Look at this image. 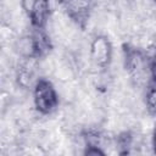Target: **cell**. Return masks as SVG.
<instances>
[{
	"label": "cell",
	"mask_w": 156,
	"mask_h": 156,
	"mask_svg": "<svg viewBox=\"0 0 156 156\" xmlns=\"http://www.w3.org/2000/svg\"><path fill=\"white\" fill-rule=\"evenodd\" d=\"M144 104L147 113L152 117H156V83L149 82L145 87Z\"/></svg>",
	"instance_id": "obj_7"
},
{
	"label": "cell",
	"mask_w": 156,
	"mask_h": 156,
	"mask_svg": "<svg viewBox=\"0 0 156 156\" xmlns=\"http://www.w3.org/2000/svg\"><path fill=\"white\" fill-rule=\"evenodd\" d=\"M149 74H150V82L156 83V52L149 57Z\"/></svg>",
	"instance_id": "obj_10"
},
{
	"label": "cell",
	"mask_w": 156,
	"mask_h": 156,
	"mask_svg": "<svg viewBox=\"0 0 156 156\" xmlns=\"http://www.w3.org/2000/svg\"><path fill=\"white\" fill-rule=\"evenodd\" d=\"M20 37L13 45L16 54L24 60H37L48 55L52 50V43L45 29H37Z\"/></svg>",
	"instance_id": "obj_1"
},
{
	"label": "cell",
	"mask_w": 156,
	"mask_h": 156,
	"mask_svg": "<svg viewBox=\"0 0 156 156\" xmlns=\"http://www.w3.org/2000/svg\"><path fill=\"white\" fill-rule=\"evenodd\" d=\"M155 1H156V0H155Z\"/></svg>",
	"instance_id": "obj_13"
},
{
	"label": "cell",
	"mask_w": 156,
	"mask_h": 156,
	"mask_svg": "<svg viewBox=\"0 0 156 156\" xmlns=\"http://www.w3.org/2000/svg\"><path fill=\"white\" fill-rule=\"evenodd\" d=\"M35 1H37V0H21V7H22V10L24 11L26 15H27V12L30 10L32 5H33Z\"/></svg>",
	"instance_id": "obj_11"
},
{
	"label": "cell",
	"mask_w": 156,
	"mask_h": 156,
	"mask_svg": "<svg viewBox=\"0 0 156 156\" xmlns=\"http://www.w3.org/2000/svg\"><path fill=\"white\" fill-rule=\"evenodd\" d=\"M65 12L79 28L84 29L91 16L93 5L90 0H65Z\"/></svg>",
	"instance_id": "obj_5"
},
{
	"label": "cell",
	"mask_w": 156,
	"mask_h": 156,
	"mask_svg": "<svg viewBox=\"0 0 156 156\" xmlns=\"http://www.w3.org/2000/svg\"><path fill=\"white\" fill-rule=\"evenodd\" d=\"M83 154L87 156H104L106 152L99 145H85Z\"/></svg>",
	"instance_id": "obj_9"
},
{
	"label": "cell",
	"mask_w": 156,
	"mask_h": 156,
	"mask_svg": "<svg viewBox=\"0 0 156 156\" xmlns=\"http://www.w3.org/2000/svg\"><path fill=\"white\" fill-rule=\"evenodd\" d=\"M33 89V104L40 115H50L58 106V94L54 84L46 78H38Z\"/></svg>",
	"instance_id": "obj_3"
},
{
	"label": "cell",
	"mask_w": 156,
	"mask_h": 156,
	"mask_svg": "<svg viewBox=\"0 0 156 156\" xmlns=\"http://www.w3.org/2000/svg\"><path fill=\"white\" fill-rule=\"evenodd\" d=\"M50 15H51L50 0H37L32 5L30 10L27 12V17L29 18L32 27L37 29H45Z\"/></svg>",
	"instance_id": "obj_6"
},
{
	"label": "cell",
	"mask_w": 156,
	"mask_h": 156,
	"mask_svg": "<svg viewBox=\"0 0 156 156\" xmlns=\"http://www.w3.org/2000/svg\"><path fill=\"white\" fill-rule=\"evenodd\" d=\"M113 57V46L108 37L98 34L90 43V60L99 68H108Z\"/></svg>",
	"instance_id": "obj_4"
},
{
	"label": "cell",
	"mask_w": 156,
	"mask_h": 156,
	"mask_svg": "<svg viewBox=\"0 0 156 156\" xmlns=\"http://www.w3.org/2000/svg\"><path fill=\"white\" fill-rule=\"evenodd\" d=\"M123 62L124 69L135 87H146L149 84V57L143 50L123 44Z\"/></svg>",
	"instance_id": "obj_2"
},
{
	"label": "cell",
	"mask_w": 156,
	"mask_h": 156,
	"mask_svg": "<svg viewBox=\"0 0 156 156\" xmlns=\"http://www.w3.org/2000/svg\"><path fill=\"white\" fill-rule=\"evenodd\" d=\"M151 146H152V151L156 155V126L152 130V135H151Z\"/></svg>",
	"instance_id": "obj_12"
},
{
	"label": "cell",
	"mask_w": 156,
	"mask_h": 156,
	"mask_svg": "<svg viewBox=\"0 0 156 156\" xmlns=\"http://www.w3.org/2000/svg\"><path fill=\"white\" fill-rule=\"evenodd\" d=\"M116 141H117V146L119 147V154H128L133 141V136L129 132H124L117 136Z\"/></svg>",
	"instance_id": "obj_8"
}]
</instances>
